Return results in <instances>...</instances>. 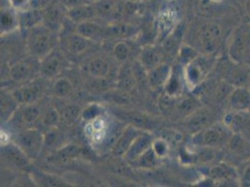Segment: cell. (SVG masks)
I'll return each instance as SVG.
<instances>
[{
	"label": "cell",
	"mask_w": 250,
	"mask_h": 187,
	"mask_svg": "<svg viewBox=\"0 0 250 187\" xmlns=\"http://www.w3.org/2000/svg\"><path fill=\"white\" fill-rule=\"evenodd\" d=\"M228 54L231 62L250 64V23L236 26L229 37Z\"/></svg>",
	"instance_id": "obj_1"
},
{
	"label": "cell",
	"mask_w": 250,
	"mask_h": 187,
	"mask_svg": "<svg viewBox=\"0 0 250 187\" xmlns=\"http://www.w3.org/2000/svg\"><path fill=\"white\" fill-rule=\"evenodd\" d=\"M55 46L53 30L46 25L40 24L29 30L27 47L32 55L43 58L51 53Z\"/></svg>",
	"instance_id": "obj_2"
},
{
	"label": "cell",
	"mask_w": 250,
	"mask_h": 187,
	"mask_svg": "<svg viewBox=\"0 0 250 187\" xmlns=\"http://www.w3.org/2000/svg\"><path fill=\"white\" fill-rule=\"evenodd\" d=\"M223 37L222 27L217 23H208L202 26L199 33L200 46L208 55L217 52L220 47Z\"/></svg>",
	"instance_id": "obj_3"
},
{
	"label": "cell",
	"mask_w": 250,
	"mask_h": 187,
	"mask_svg": "<svg viewBox=\"0 0 250 187\" xmlns=\"http://www.w3.org/2000/svg\"><path fill=\"white\" fill-rule=\"evenodd\" d=\"M208 177L218 187H241L237 170L228 163H219L212 166L209 169Z\"/></svg>",
	"instance_id": "obj_4"
},
{
	"label": "cell",
	"mask_w": 250,
	"mask_h": 187,
	"mask_svg": "<svg viewBox=\"0 0 250 187\" xmlns=\"http://www.w3.org/2000/svg\"><path fill=\"white\" fill-rule=\"evenodd\" d=\"M211 62L208 58L198 56L194 61L185 66L184 80L190 89H194L203 83L208 75Z\"/></svg>",
	"instance_id": "obj_5"
},
{
	"label": "cell",
	"mask_w": 250,
	"mask_h": 187,
	"mask_svg": "<svg viewBox=\"0 0 250 187\" xmlns=\"http://www.w3.org/2000/svg\"><path fill=\"white\" fill-rule=\"evenodd\" d=\"M17 144L30 159L36 158L41 153L42 145L44 144V137L36 129L24 130L18 135Z\"/></svg>",
	"instance_id": "obj_6"
},
{
	"label": "cell",
	"mask_w": 250,
	"mask_h": 187,
	"mask_svg": "<svg viewBox=\"0 0 250 187\" xmlns=\"http://www.w3.org/2000/svg\"><path fill=\"white\" fill-rule=\"evenodd\" d=\"M198 138L195 142L202 147L217 148L226 140V132L220 125H209L203 131L195 134Z\"/></svg>",
	"instance_id": "obj_7"
},
{
	"label": "cell",
	"mask_w": 250,
	"mask_h": 187,
	"mask_svg": "<svg viewBox=\"0 0 250 187\" xmlns=\"http://www.w3.org/2000/svg\"><path fill=\"white\" fill-rule=\"evenodd\" d=\"M144 130L136 127V125H128L122 131L118 138L114 146L112 147V155L115 157H124L129 148L133 144L136 138L140 135Z\"/></svg>",
	"instance_id": "obj_8"
},
{
	"label": "cell",
	"mask_w": 250,
	"mask_h": 187,
	"mask_svg": "<svg viewBox=\"0 0 250 187\" xmlns=\"http://www.w3.org/2000/svg\"><path fill=\"white\" fill-rule=\"evenodd\" d=\"M223 125L232 133H243L250 127V111H229L223 116Z\"/></svg>",
	"instance_id": "obj_9"
},
{
	"label": "cell",
	"mask_w": 250,
	"mask_h": 187,
	"mask_svg": "<svg viewBox=\"0 0 250 187\" xmlns=\"http://www.w3.org/2000/svg\"><path fill=\"white\" fill-rule=\"evenodd\" d=\"M227 148L241 161L250 160V140L243 133H232L227 141Z\"/></svg>",
	"instance_id": "obj_10"
},
{
	"label": "cell",
	"mask_w": 250,
	"mask_h": 187,
	"mask_svg": "<svg viewBox=\"0 0 250 187\" xmlns=\"http://www.w3.org/2000/svg\"><path fill=\"white\" fill-rule=\"evenodd\" d=\"M153 140L154 137L149 131H143L136 138L123 158L131 164L134 163L139 156L152 146Z\"/></svg>",
	"instance_id": "obj_11"
},
{
	"label": "cell",
	"mask_w": 250,
	"mask_h": 187,
	"mask_svg": "<svg viewBox=\"0 0 250 187\" xmlns=\"http://www.w3.org/2000/svg\"><path fill=\"white\" fill-rule=\"evenodd\" d=\"M228 106L229 111H250V88L245 85L234 87L228 97Z\"/></svg>",
	"instance_id": "obj_12"
},
{
	"label": "cell",
	"mask_w": 250,
	"mask_h": 187,
	"mask_svg": "<svg viewBox=\"0 0 250 187\" xmlns=\"http://www.w3.org/2000/svg\"><path fill=\"white\" fill-rule=\"evenodd\" d=\"M172 72L173 70L171 66L162 63L155 68L147 70V83L153 89L165 87Z\"/></svg>",
	"instance_id": "obj_13"
},
{
	"label": "cell",
	"mask_w": 250,
	"mask_h": 187,
	"mask_svg": "<svg viewBox=\"0 0 250 187\" xmlns=\"http://www.w3.org/2000/svg\"><path fill=\"white\" fill-rule=\"evenodd\" d=\"M42 86L41 83H32L29 85L23 86L20 89L14 91L12 95L17 102H22L24 104L36 103L42 96Z\"/></svg>",
	"instance_id": "obj_14"
},
{
	"label": "cell",
	"mask_w": 250,
	"mask_h": 187,
	"mask_svg": "<svg viewBox=\"0 0 250 187\" xmlns=\"http://www.w3.org/2000/svg\"><path fill=\"white\" fill-rule=\"evenodd\" d=\"M212 117L208 111L198 110L192 114L188 115L186 119V126L188 129L194 135L208 127Z\"/></svg>",
	"instance_id": "obj_15"
},
{
	"label": "cell",
	"mask_w": 250,
	"mask_h": 187,
	"mask_svg": "<svg viewBox=\"0 0 250 187\" xmlns=\"http://www.w3.org/2000/svg\"><path fill=\"white\" fill-rule=\"evenodd\" d=\"M62 70V61L59 56L52 54V52L41 59L40 73L45 79L51 80L57 77Z\"/></svg>",
	"instance_id": "obj_16"
},
{
	"label": "cell",
	"mask_w": 250,
	"mask_h": 187,
	"mask_svg": "<svg viewBox=\"0 0 250 187\" xmlns=\"http://www.w3.org/2000/svg\"><path fill=\"white\" fill-rule=\"evenodd\" d=\"M19 26L22 29L30 30L42 24L44 22V11L41 9H32L18 11Z\"/></svg>",
	"instance_id": "obj_17"
},
{
	"label": "cell",
	"mask_w": 250,
	"mask_h": 187,
	"mask_svg": "<svg viewBox=\"0 0 250 187\" xmlns=\"http://www.w3.org/2000/svg\"><path fill=\"white\" fill-rule=\"evenodd\" d=\"M67 14L68 18L76 23L90 21L98 16V12L96 11L94 4H83L74 7L72 9L67 10Z\"/></svg>",
	"instance_id": "obj_18"
},
{
	"label": "cell",
	"mask_w": 250,
	"mask_h": 187,
	"mask_svg": "<svg viewBox=\"0 0 250 187\" xmlns=\"http://www.w3.org/2000/svg\"><path fill=\"white\" fill-rule=\"evenodd\" d=\"M137 61L140 63L146 70H149L163 63V54L156 46L149 45L142 49V51L139 53Z\"/></svg>",
	"instance_id": "obj_19"
},
{
	"label": "cell",
	"mask_w": 250,
	"mask_h": 187,
	"mask_svg": "<svg viewBox=\"0 0 250 187\" xmlns=\"http://www.w3.org/2000/svg\"><path fill=\"white\" fill-rule=\"evenodd\" d=\"M76 32L82 35L85 39L89 40L90 42L98 41L104 35V28L99 23L93 20L78 23L76 27Z\"/></svg>",
	"instance_id": "obj_20"
},
{
	"label": "cell",
	"mask_w": 250,
	"mask_h": 187,
	"mask_svg": "<svg viewBox=\"0 0 250 187\" xmlns=\"http://www.w3.org/2000/svg\"><path fill=\"white\" fill-rule=\"evenodd\" d=\"M137 81L133 68L124 67L118 74L117 86L119 89L127 93L132 92L136 88Z\"/></svg>",
	"instance_id": "obj_21"
},
{
	"label": "cell",
	"mask_w": 250,
	"mask_h": 187,
	"mask_svg": "<svg viewBox=\"0 0 250 187\" xmlns=\"http://www.w3.org/2000/svg\"><path fill=\"white\" fill-rule=\"evenodd\" d=\"M176 21L177 14L175 11L167 9L161 11L157 18L158 31L161 35H165V37H167L173 30V27L176 25Z\"/></svg>",
	"instance_id": "obj_22"
},
{
	"label": "cell",
	"mask_w": 250,
	"mask_h": 187,
	"mask_svg": "<svg viewBox=\"0 0 250 187\" xmlns=\"http://www.w3.org/2000/svg\"><path fill=\"white\" fill-rule=\"evenodd\" d=\"M3 153L16 166H26L30 158L22 151L20 146L12 143L3 145Z\"/></svg>",
	"instance_id": "obj_23"
},
{
	"label": "cell",
	"mask_w": 250,
	"mask_h": 187,
	"mask_svg": "<svg viewBox=\"0 0 250 187\" xmlns=\"http://www.w3.org/2000/svg\"><path fill=\"white\" fill-rule=\"evenodd\" d=\"M18 27H20L18 11L11 7V9H3L1 11V34L5 35Z\"/></svg>",
	"instance_id": "obj_24"
},
{
	"label": "cell",
	"mask_w": 250,
	"mask_h": 187,
	"mask_svg": "<svg viewBox=\"0 0 250 187\" xmlns=\"http://www.w3.org/2000/svg\"><path fill=\"white\" fill-rule=\"evenodd\" d=\"M89 42V40L85 39L82 35L76 32L68 36L66 40V48L70 53L79 55L88 49Z\"/></svg>",
	"instance_id": "obj_25"
},
{
	"label": "cell",
	"mask_w": 250,
	"mask_h": 187,
	"mask_svg": "<svg viewBox=\"0 0 250 187\" xmlns=\"http://www.w3.org/2000/svg\"><path fill=\"white\" fill-rule=\"evenodd\" d=\"M161 160L162 159L157 156L152 147H150L132 164H134L136 167H139V168L153 169V168H156L157 166H159Z\"/></svg>",
	"instance_id": "obj_26"
},
{
	"label": "cell",
	"mask_w": 250,
	"mask_h": 187,
	"mask_svg": "<svg viewBox=\"0 0 250 187\" xmlns=\"http://www.w3.org/2000/svg\"><path fill=\"white\" fill-rule=\"evenodd\" d=\"M233 64H234V67L229 69V71L226 75L225 81L233 85L234 87L243 86L248 80V73L244 69L246 65L236 64V63H233Z\"/></svg>",
	"instance_id": "obj_27"
},
{
	"label": "cell",
	"mask_w": 250,
	"mask_h": 187,
	"mask_svg": "<svg viewBox=\"0 0 250 187\" xmlns=\"http://www.w3.org/2000/svg\"><path fill=\"white\" fill-rule=\"evenodd\" d=\"M81 155H82V148L80 146L76 144H67L61 147L57 151L54 158L58 162L65 163L78 158Z\"/></svg>",
	"instance_id": "obj_28"
},
{
	"label": "cell",
	"mask_w": 250,
	"mask_h": 187,
	"mask_svg": "<svg viewBox=\"0 0 250 187\" xmlns=\"http://www.w3.org/2000/svg\"><path fill=\"white\" fill-rule=\"evenodd\" d=\"M31 67L26 62H17L12 65L10 70L11 79L17 83H23L31 76Z\"/></svg>",
	"instance_id": "obj_29"
},
{
	"label": "cell",
	"mask_w": 250,
	"mask_h": 187,
	"mask_svg": "<svg viewBox=\"0 0 250 187\" xmlns=\"http://www.w3.org/2000/svg\"><path fill=\"white\" fill-rule=\"evenodd\" d=\"M109 64L101 58H94L88 65V71L97 79H104L109 72Z\"/></svg>",
	"instance_id": "obj_30"
},
{
	"label": "cell",
	"mask_w": 250,
	"mask_h": 187,
	"mask_svg": "<svg viewBox=\"0 0 250 187\" xmlns=\"http://www.w3.org/2000/svg\"><path fill=\"white\" fill-rule=\"evenodd\" d=\"M134 35L133 26L126 23H113L104 29V36L114 38H126Z\"/></svg>",
	"instance_id": "obj_31"
},
{
	"label": "cell",
	"mask_w": 250,
	"mask_h": 187,
	"mask_svg": "<svg viewBox=\"0 0 250 187\" xmlns=\"http://www.w3.org/2000/svg\"><path fill=\"white\" fill-rule=\"evenodd\" d=\"M82 109L79 105L68 104L62 107L61 119L66 124L71 125L75 124L82 115Z\"/></svg>",
	"instance_id": "obj_32"
},
{
	"label": "cell",
	"mask_w": 250,
	"mask_h": 187,
	"mask_svg": "<svg viewBox=\"0 0 250 187\" xmlns=\"http://www.w3.org/2000/svg\"><path fill=\"white\" fill-rule=\"evenodd\" d=\"M73 84L66 78H60L55 81L52 87L53 94L59 98H65L73 93Z\"/></svg>",
	"instance_id": "obj_33"
},
{
	"label": "cell",
	"mask_w": 250,
	"mask_h": 187,
	"mask_svg": "<svg viewBox=\"0 0 250 187\" xmlns=\"http://www.w3.org/2000/svg\"><path fill=\"white\" fill-rule=\"evenodd\" d=\"M178 57L180 63L185 67L198 57V52L187 44H182L178 51Z\"/></svg>",
	"instance_id": "obj_34"
},
{
	"label": "cell",
	"mask_w": 250,
	"mask_h": 187,
	"mask_svg": "<svg viewBox=\"0 0 250 187\" xmlns=\"http://www.w3.org/2000/svg\"><path fill=\"white\" fill-rule=\"evenodd\" d=\"M41 116V109L36 103L26 104L21 111V119L26 124L35 123Z\"/></svg>",
	"instance_id": "obj_35"
},
{
	"label": "cell",
	"mask_w": 250,
	"mask_h": 187,
	"mask_svg": "<svg viewBox=\"0 0 250 187\" xmlns=\"http://www.w3.org/2000/svg\"><path fill=\"white\" fill-rule=\"evenodd\" d=\"M166 92L171 96L177 97L182 92V83L180 77L176 73L172 72L170 79L165 86Z\"/></svg>",
	"instance_id": "obj_36"
},
{
	"label": "cell",
	"mask_w": 250,
	"mask_h": 187,
	"mask_svg": "<svg viewBox=\"0 0 250 187\" xmlns=\"http://www.w3.org/2000/svg\"><path fill=\"white\" fill-rule=\"evenodd\" d=\"M102 107L97 103H92L85 107L82 111L81 118L85 122H91L102 115Z\"/></svg>",
	"instance_id": "obj_37"
},
{
	"label": "cell",
	"mask_w": 250,
	"mask_h": 187,
	"mask_svg": "<svg viewBox=\"0 0 250 187\" xmlns=\"http://www.w3.org/2000/svg\"><path fill=\"white\" fill-rule=\"evenodd\" d=\"M151 147L154 150L157 156L160 157L162 160L168 156L169 151L171 149V146L168 143V141L164 137L154 139Z\"/></svg>",
	"instance_id": "obj_38"
},
{
	"label": "cell",
	"mask_w": 250,
	"mask_h": 187,
	"mask_svg": "<svg viewBox=\"0 0 250 187\" xmlns=\"http://www.w3.org/2000/svg\"><path fill=\"white\" fill-rule=\"evenodd\" d=\"M61 17V10L57 6H49L44 10V21L47 20L48 22V25H46L48 27L50 26V24L54 25L60 23Z\"/></svg>",
	"instance_id": "obj_39"
},
{
	"label": "cell",
	"mask_w": 250,
	"mask_h": 187,
	"mask_svg": "<svg viewBox=\"0 0 250 187\" xmlns=\"http://www.w3.org/2000/svg\"><path fill=\"white\" fill-rule=\"evenodd\" d=\"M105 94H106L105 98L108 99L110 102H113V103L119 105L130 104V96L128 95L129 93L123 91L119 88H118V90Z\"/></svg>",
	"instance_id": "obj_40"
},
{
	"label": "cell",
	"mask_w": 250,
	"mask_h": 187,
	"mask_svg": "<svg viewBox=\"0 0 250 187\" xmlns=\"http://www.w3.org/2000/svg\"><path fill=\"white\" fill-rule=\"evenodd\" d=\"M113 53H114L115 58L119 62H125L130 54V48L127 45V43L125 42H117L115 44L113 48Z\"/></svg>",
	"instance_id": "obj_41"
},
{
	"label": "cell",
	"mask_w": 250,
	"mask_h": 187,
	"mask_svg": "<svg viewBox=\"0 0 250 187\" xmlns=\"http://www.w3.org/2000/svg\"><path fill=\"white\" fill-rule=\"evenodd\" d=\"M96 11L98 15H104L108 16L113 14L115 11V4L112 0H99L98 2L94 3Z\"/></svg>",
	"instance_id": "obj_42"
},
{
	"label": "cell",
	"mask_w": 250,
	"mask_h": 187,
	"mask_svg": "<svg viewBox=\"0 0 250 187\" xmlns=\"http://www.w3.org/2000/svg\"><path fill=\"white\" fill-rule=\"evenodd\" d=\"M128 117L130 118L131 122L133 124L131 125H136V127L144 130V128H146V126L151 125L152 126V121H150L148 119V117L143 114H139V113H134V114H129Z\"/></svg>",
	"instance_id": "obj_43"
},
{
	"label": "cell",
	"mask_w": 250,
	"mask_h": 187,
	"mask_svg": "<svg viewBox=\"0 0 250 187\" xmlns=\"http://www.w3.org/2000/svg\"><path fill=\"white\" fill-rule=\"evenodd\" d=\"M167 141L168 143L170 144V146H178L180 145L184 140V136L183 134L176 130V129H167L165 130L164 132V136H163Z\"/></svg>",
	"instance_id": "obj_44"
},
{
	"label": "cell",
	"mask_w": 250,
	"mask_h": 187,
	"mask_svg": "<svg viewBox=\"0 0 250 187\" xmlns=\"http://www.w3.org/2000/svg\"><path fill=\"white\" fill-rule=\"evenodd\" d=\"M61 119V115L54 109V108H49L46 110L44 115L42 116V122L43 124L49 126H54Z\"/></svg>",
	"instance_id": "obj_45"
},
{
	"label": "cell",
	"mask_w": 250,
	"mask_h": 187,
	"mask_svg": "<svg viewBox=\"0 0 250 187\" xmlns=\"http://www.w3.org/2000/svg\"><path fill=\"white\" fill-rule=\"evenodd\" d=\"M18 103L14 96L11 94V95H6L5 94H1V115H11V112L14 110L13 105Z\"/></svg>",
	"instance_id": "obj_46"
},
{
	"label": "cell",
	"mask_w": 250,
	"mask_h": 187,
	"mask_svg": "<svg viewBox=\"0 0 250 187\" xmlns=\"http://www.w3.org/2000/svg\"><path fill=\"white\" fill-rule=\"evenodd\" d=\"M43 137H44V144L50 147L56 145L60 140L59 130L56 129L54 126L51 127L50 130H48L45 134H43Z\"/></svg>",
	"instance_id": "obj_47"
},
{
	"label": "cell",
	"mask_w": 250,
	"mask_h": 187,
	"mask_svg": "<svg viewBox=\"0 0 250 187\" xmlns=\"http://www.w3.org/2000/svg\"><path fill=\"white\" fill-rule=\"evenodd\" d=\"M176 97L174 96H171L170 94H168L167 92L163 94L160 97V100H159V104H160V108L162 111L164 112H169L173 106H174V100H175Z\"/></svg>",
	"instance_id": "obj_48"
},
{
	"label": "cell",
	"mask_w": 250,
	"mask_h": 187,
	"mask_svg": "<svg viewBox=\"0 0 250 187\" xmlns=\"http://www.w3.org/2000/svg\"><path fill=\"white\" fill-rule=\"evenodd\" d=\"M42 184H43V186H47V187H61V186H64L62 184V181H60L57 177L48 175V174H45V175L42 176Z\"/></svg>",
	"instance_id": "obj_49"
},
{
	"label": "cell",
	"mask_w": 250,
	"mask_h": 187,
	"mask_svg": "<svg viewBox=\"0 0 250 187\" xmlns=\"http://www.w3.org/2000/svg\"><path fill=\"white\" fill-rule=\"evenodd\" d=\"M12 9L17 11L26 10V7L30 4L32 0H8Z\"/></svg>",
	"instance_id": "obj_50"
},
{
	"label": "cell",
	"mask_w": 250,
	"mask_h": 187,
	"mask_svg": "<svg viewBox=\"0 0 250 187\" xmlns=\"http://www.w3.org/2000/svg\"><path fill=\"white\" fill-rule=\"evenodd\" d=\"M241 187H250V160L248 161V165L244 167L243 172L240 176Z\"/></svg>",
	"instance_id": "obj_51"
},
{
	"label": "cell",
	"mask_w": 250,
	"mask_h": 187,
	"mask_svg": "<svg viewBox=\"0 0 250 187\" xmlns=\"http://www.w3.org/2000/svg\"><path fill=\"white\" fill-rule=\"evenodd\" d=\"M195 107L194 100L187 98V99H183L182 101H180V103L177 105V109L178 111L182 112V113H188L190 112L193 108Z\"/></svg>",
	"instance_id": "obj_52"
},
{
	"label": "cell",
	"mask_w": 250,
	"mask_h": 187,
	"mask_svg": "<svg viewBox=\"0 0 250 187\" xmlns=\"http://www.w3.org/2000/svg\"><path fill=\"white\" fill-rule=\"evenodd\" d=\"M246 9H247L248 13H250V0H248L247 3H246Z\"/></svg>",
	"instance_id": "obj_53"
},
{
	"label": "cell",
	"mask_w": 250,
	"mask_h": 187,
	"mask_svg": "<svg viewBox=\"0 0 250 187\" xmlns=\"http://www.w3.org/2000/svg\"><path fill=\"white\" fill-rule=\"evenodd\" d=\"M83 1L86 4H94V3L98 2L99 0H83Z\"/></svg>",
	"instance_id": "obj_54"
},
{
	"label": "cell",
	"mask_w": 250,
	"mask_h": 187,
	"mask_svg": "<svg viewBox=\"0 0 250 187\" xmlns=\"http://www.w3.org/2000/svg\"><path fill=\"white\" fill-rule=\"evenodd\" d=\"M127 2H134V3H142V2H144V1H146V0H126Z\"/></svg>",
	"instance_id": "obj_55"
},
{
	"label": "cell",
	"mask_w": 250,
	"mask_h": 187,
	"mask_svg": "<svg viewBox=\"0 0 250 187\" xmlns=\"http://www.w3.org/2000/svg\"><path fill=\"white\" fill-rule=\"evenodd\" d=\"M246 131H249V132H250V135L247 136V135H245V134H244V135L246 136V137H247V138H248V139H249V140H250V128H248V129H247V130H246Z\"/></svg>",
	"instance_id": "obj_56"
}]
</instances>
